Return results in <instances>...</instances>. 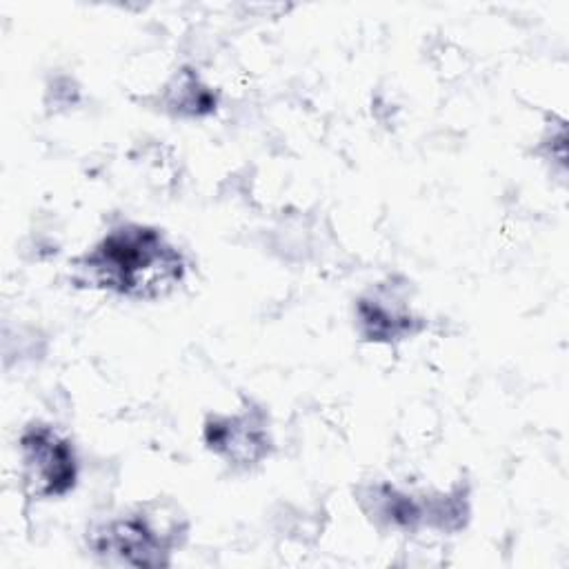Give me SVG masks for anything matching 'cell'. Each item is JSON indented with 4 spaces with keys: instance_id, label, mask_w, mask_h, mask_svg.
<instances>
[{
    "instance_id": "6da1fadb",
    "label": "cell",
    "mask_w": 569,
    "mask_h": 569,
    "mask_svg": "<svg viewBox=\"0 0 569 569\" xmlns=\"http://www.w3.org/2000/svg\"><path fill=\"white\" fill-rule=\"evenodd\" d=\"M187 278V258L164 229L147 222H120L71 260L78 287L136 302L171 296Z\"/></svg>"
},
{
    "instance_id": "7a4b0ae2",
    "label": "cell",
    "mask_w": 569,
    "mask_h": 569,
    "mask_svg": "<svg viewBox=\"0 0 569 569\" xmlns=\"http://www.w3.org/2000/svg\"><path fill=\"white\" fill-rule=\"evenodd\" d=\"M187 520L167 500H147L87 529L89 551L116 567H169L187 540Z\"/></svg>"
},
{
    "instance_id": "3957f363",
    "label": "cell",
    "mask_w": 569,
    "mask_h": 569,
    "mask_svg": "<svg viewBox=\"0 0 569 569\" xmlns=\"http://www.w3.org/2000/svg\"><path fill=\"white\" fill-rule=\"evenodd\" d=\"M365 518L380 531L416 536L420 531L458 533L471 518V489L467 480L447 491L402 489L391 480H367L353 491Z\"/></svg>"
},
{
    "instance_id": "277c9868",
    "label": "cell",
    "mask_w": 569,
    "mask_h": 569,
    "mask_svg": "<svg viewBox=\"0 0 569 569\" xmlns=\"http://www.w3.org/2000/svg\"><path fill=\"white\" fill-rule=\"evenodd\" d=\"M20 480L31 500H56L78 485V453L73 440L53 425L33 420L18 436Z\"/></svg>"
},
{
    "instance_id": "5b68a950",
    "label": "cell",
    "mask_w": 569,
    "mask_h": 569,
    "mask_svg": "<svg viewBox=\"0 0 569 569\" xmlns=\"http://www.w3.org/2000/svg\"><path fill=\"white\" fill-rule=\"evenodd\" d=\"M411 282L387 276L353 300V329L369 345H402L427 329V318L411 307Z\"/></svg>"
},
{
    "instance_id": "8992f818",
    "label": "cell",
    "mask_w": 569,
    "mask_h": 569,
    "mask_svg": "<svg viewBox=\"0 0 569 569\" xmlns=\"http://www.w3.org/2000/svg\"><path fill=\"white\" fill-rule=\"evenodd\" d=\"M202 442L231 471H251L273 451L269 413L260 402L244 398L238 411L204 418Z\"/></svg>"
},
{
    "instance_id": "52a82bcc",
    "label": "cell",
    "mask_w": 569,
    "mask_h": 569,
    "mask_svg": "<svg viewBox=\"0 0 569 569\" xmlns=\"http://www.w3.org/2000/svg\"><path fill=\"white\" fill-rule=\"evenodd\" d=\"M160 109L173 118H204L218 109V93L193 67H180L160 91Z\"/></svg>"
}]
</instances>
